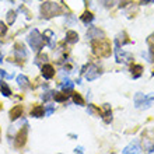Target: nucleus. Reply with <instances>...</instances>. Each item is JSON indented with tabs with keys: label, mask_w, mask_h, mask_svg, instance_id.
<instances>
[{
	"label": "nucleus",
	"mask_w": 154,
	"mask_h": 154,
	"mask_svg": "<svg viewBox=\"0 0 154 154\" xmlns=\"http://www.w3.org/2000/svg\"><path fill=\"white\" fill-rule=\"evenodd\" d=\"M53 98L57 102H63L67 100V94H62V93H53Z\"/></svg>",
	"instance_id": "obj_24"
},
{
	"label": "nucleus",
	"mask_w": 154,
	"mask_h": 154,
	"mask_svg": "<svg viewBox=\"0 0 154 154\" xmlns=\"http://www.w3.org/2000/svg\"><path fill=\"white\" fill-rule=\"evenodd\" d=\"M73 101L74 104H77V105H84V100H83V97H81L80 94H73Z\"/></svg>",
	"instance_id": "obj_25"
},
{
	"label": "nucleus",
	"mask_w": 154,
	"mask_h": 154,
	"mask_svg": "<svg viewBox=\"0 0 154 154\" xmlns=\"http://www.w3.org/2000/svg\"><path fill=\"white\" fill-rule=\"evenodd\" d=\"M28 44L29 46L32 48V51H35V52H39L41 49H42V46H44L45 41H44V37L39 34V31L38 29H32L31 32L28 34Z\"/></svg>",
	"instance_id": "obj_3"
},
{
	"label": "nucleus",
	"mask_w": 154,
	"mask_h": 154,
	"mask_svg": "<svg viewBox=\"0 0 154 154\" xmlns=\"http://www.w3.org/2000/svg\"><path fill=\"white\" fill-rule=\"evenodd\" d=\"M62 13V8L59 4L52 3V2H46L41 6V14L44 18H52V17L57 16Z\"/></svg>",
	"instance_id": "obj_2"
},
{
	"label": "nucleus",
	"mask_w": 154,
	"mask_h": 154,
	"mask_svg": "<svg viewBox=\"0 0 154 154\" xmlns=\"http://www.w3.org/2000/svg\"><path fill=\"white\" fill-rule=\"evenodd\" d=\"M143 149L149 153L154 151V129H146L142 134Z\"/></svg>",
	"instance_id": "obj_5"
},
{
	"label": "nucleus",
	"mask_w": 154,
	"mask_h": 154,
	"mask_svg": "<svg viewBox=\"0 0 154 154\" xmlns=\"http://www.w3.org/2000/svg\"><path fill=\"white\" fill-rule=\"evenodd\" d=\"M66 41L70 42V44H76L79 41V35H77L76 31H67L66 32Z\"/></svg>",
	"instance_id": "obj_20"
},
{
	"label": "nucleus",
	"mask_w": 154,
	"mask_h": 154,
	"mask_svg": "<svg viewBox=\"0 0 154 154\" xmlns=\"http://www.w3.org/2000/svg\"><path fill=\"white\" fill-rule=\"evenodd\" d=\"M51 98H53V93H46L45 95H42V100H44V101H48Z\"/></svg>",
	"instance_id": "obj_31"
},
{
	"label": "nucleus",
	"mask_w": 154,
	"mask_h": 154,
	"mask_svg": "<svg viewBox=\"0 0 154 154\" xmlns=\"http://www.w3.org/2000/svg\"><path fill=\"white\" fill-rule=\"evenodd\" d=\"M101 76V69L95 65H88L87 66V72H85V79L88 81L97 80L98 77Z\"/></svg>",
	"instance_id": "obj_7"
},
{
	"label": "nucleus",
	"mask_w": 154,
	"mask_h": 154,
	"mask_svg": "<svg viewBox=\"0 0 154 154\" xmlns=\"http://www.w3.org/2000/svg\"><path fill=\"white\" fill-rule=\"evenodd\" d=\"M93 20H94L93 13H90V11H84V13H83V16H81V21H83L84 24L88 25L90 23H93Z\"/></svg>",
	"instance_id": "obj_22"
},
{
	"label": "nucleus",
	"mask_w": 154,
	"mask_h": 154,
	"mask_svg": "<svg viewBox=\"0 0 154 154\" xmlns=\"http://www.w3.org/2000/svg\"><path fill=\"white\" fill-rule=\"evenodd\" d=\"M60 87H62V90H65L66 93H67V91H72V90H73L74 83H72L70 80H67V79H66V80L60 84Z\"/></svg>",
	"instance_id": "obj_23"
},
{
	"label": "nucleus",
	"mask_w": 154,
	"mask_h": 154,
	"mask_svg": "<svg viewBox=\"0 0 154 154\" xmlns=\"http://www.w3.org/2000/svg\"><path fill=\"white\" fill-rule=\"evenodd\" d=\"M0 91H2V94L4 97H10L11 95V90H10V87L4 81H0Z\"/></svg>",
	"instance_id": "obj_21"
},
{
	"label": "nucleus",
	"mask_w": 154,
	"mask_h": 154,
	"mask_svg": "<svg viewBox=\"0 0 154 154\" xmlns=\"http://www.w3.org/2000/svg\"><path fill=\"white\" fill-rule=\"evenodd\" d=\"M115 55H116V62L118 63H123V65H129L133 62V55L129 52L122 51L121 48L115 46Z\"/></svg>",
	"instance_id": "obj_6"
},
{
	"label": "nucleus",
	"mask_w": 154,
	"mask_h": 154,
	"mask_svg": "<svg viewBox=\"0 0 154 154\" xmlns=\"http://www.w3.org/2000/svg\"><path fill=\"white\" fill-rule=\"evenodd\" d=\"M147 45H149V48H150V52L154 55V34H151L150 37L147 38Z\"/></svg>",
	"instance_id": "obj_27"
},
{
	"label": "nucleus",
	"mask_w": 154,
	"mask_h": 154,
	"mask_svg": "<svg viewBox=\"0 0 154 154\" xmlns=\"http://www.w3.org/2000/svg\"><path fill=\"white\" fill-rule=\"evenodd\" d=\"M27 134H28V126L25 125L24 128H21V130L18 132V134H17V137H16V142H14V146H16L17 149H21V147L25 144V142H27Z\"/></svg>",
	"instance_id": "obj_8"
},
{
	"label": "nucleus",
	"mask_w": 154,
	"mask_h": 154,
	"mask_svg": "<svg viewBox=\"0 0 154 154\" xmlns=\"http://www.w3.org/2000/svg\"><path fill=\"white\" fill-rule=\"evenodd\" d=\"M154 102V95H146V94L137 93L134 95V106L137 109H147Z\"/></svg>",
	"instance_id": "obj_4"
},
{
	"label": "nucleus",
	"mask_w": 154,
	"mask_h": 154,
	"mask_svg": "<svg viewBox=\"0 0 154 154\" xmlns=\"http://www.w3.org/2000/svg\"><path fill=\"white\" fill-rule=\"evenodd\" d=\"M125 154H130V153H140V146H139V142H132L129 146L125 147V150H123Z\"/></svg>",
	"instance_id": "obj_13"
},
{
	"label": "nucleus",
	"mask_w": 154,
	"mask_h": 154,
	"mask_svg": "<svg viewBox=\"0 0 154 154\" xmlns=\"http://www.w3.org/2000/svg\"><path fill=\"white\" fill-rule=\"evenodd\" d=\"M87 37L91 38V39H97V38H105V34L102 32L100 28H95V27H91L87 32Z\"/></svg>",
	"instance_id": "obj_11"
},
{
	"label": "nucleus",
	"mask_w": 154,
	"mask_h": 154,
	"mask_svg": "<svg viewBox=\"0 0 154 154\" xmlns=\"http://www.w3.org/2000/svg\"><path fill=\"white\" fill-rule=\"evenodd\" d=\"M128 42H130V41L128 39L126 32L118 34V37L115 38V46H118V48H121V45H125V44H128Z\"/></svg>",
	"instance_id": "obj_15"
},
{
	"label": "nucleus",
	"mask_w": 154,
	"mask_h": 154,
	"mask_svg": "<svg viewBox=\"0 0 154 154\" xmlns=\"http://www.w3.org/2000/svg\"><path fill=\"white\" fill-rule=\"evenodd\" d=\"M154 3V0H140V4H151Z\"/></svg>",
	"instance_id": "obj_34"
},
{
	"label": "nucleus",
	"mask_w": 154,
	"mask_h": 154,
	"mask_svg": "<svg viewBox=\"0 0 154 154\" xmlns=\"http://www.w3.org/2000/svg\"><path fill=\"white\" fill-rule=\"evenodd\" d=\"M17 83H18V85H20L23 90H27L31 87V84H29V80L27 79V76H24V74H20V76H17Z\"/></svg>",
	"instance_id": "obj_14"
},
{
	"label": "nucleus",
	"mask_w": 154,
	"mask_h": 154,
	"mask_svg": "<svg viewBox=\"0 0 154 154\" xmlns=\"http://www.w3.org/2000/svg\"><path fill=\"white\" fill-rule=\"evenodd\" d=\"M0 109H2V104H0Z\"/></svg>",
	"instance_id": "obj_37"
},
{
	"label": "nucleus",
	"mask_w": 154,
	"mask_h": 154,
	"mask_svg": "<svg viewBox=\"0 0 154 154\" xmlns=\"http://www.w3.org/2000/svg\"><path fill=\"white\" fill-rule=\"evenodd\" d=\"M42 37H44V41H46V42H48V45L51 46V48H53V46H55V44H53V41H52L53 38H55V34H53L51 29H46Z\"/></svg>",
	"instance_id": "obj_17"
},
{
	"label": "nucleus",
	"mask_w": 154,
	"mask_h": 154,
	"mask_svg": "<svg viewBox=\"0 0 154 154\" xmlns=\"http://www.w3.org/2000/svg\"><path fill=\"white\" fill-rule=\"evenodd\" d=\"M14 21H16V13L13 11V10H10L7 13V23L11 25V24H14Z\"/></svg>",
	"instance_id": "obj_26"
},
{
	"label": "nucleus",
	"mask_w": 154,
	"mask_h": 154,
	"mask_svg": "<svg viewBox=\"0 0 154 154\" xmlns=\"http://www.w3.org/2000/svg\"><path fill=\"white\" fill-rule=\"evenodd\" d=\"M0 76H2V77H4V79H11V77H13V74H8V73H6V70H0Z\"/></svg>",
	"instance_id": "obj_30"
},
{
	"label": "nucleus",
	"mask_w": 154,
	"mask_h": 154,
	"mask_svg": "<svg viewBox=\"0 0 154 154\" xmlns=\"http://www.w3.org/2000/svg\"><path fill=\"white\" fill-rule=\"evenodd\" d=\"M6 32H7V27H6V24H4V23H2V21H0V37H3Z\"/></svg>",
	"instance_id": "obj_28"
},
{
	"label": "nucleus",
	"mask_w": 154,
	"mask_h": 154,
	"mask_svg": "<svg viewBox=\"0 0 154 154\" xmlns=\"http://www.w3.org/2000/svg\"><path fill=\"white\" fill-rule=\"evenodd\" d=\"M101 3L105 6V7H112L115 4V0H101Z\"/></svg>",
	"instance_id": "obj_29"
},
{
	"label": "nucleus",
	"mask_w": 154,
	"mask_h": 154,
	"mask_svg": "<svg viewBox=\"0 0 154 154\" xmlns=\"http://www.w3.org/2000/svg\"><path fill=\"white\" fill-rule=\"evenodd\" d=\"M93 52L100 57H108L111 55V45L105 38H97L91 42Z\"/></svg>",
	"instance_id": "obj_1"
},
{
	"label": "nucleus",
	"mask_w": 154,
	"mask_h": 154,
	"mask_svg": "<svg viewBox=\"0 0 154 154\" xmlns=\"http://www.w3.org/2000/svg\"><path fill=\"white\" fill-rule=\"evenodd\" d=\"M44 115H45V109L42 105H37L31 111V116H34V118H42Z\"/></svg>",
	"instance_id": "obj_19"
},
{
	"label": "nucleus",
	"mask_w": 154,
	"mask_h": 154,
	"mask_svg": "<svg viewBox=\"0 0 154 154\" xmlns=\"http://www.w3.org/2000/svg\"><path fill=\"white\" fill-rule=\"evenodd\" d=\"M14 51H16V55H17L18 59H25V57H27V51H25V48H24V45L23 44H16Z\"/></svg>",
	"instance_id": "obj_16"
},
{
	"label": "nucleus",
	"mask_w": 154,
	"mask_h": 154,
	"mask_svg": "<svg viewBox=\"0 0 154 154\" xmlns=\"http://www.w3.org/2000/svg\"><path fill=\"white\" fill-rule=\"evenodd\" d=\"M130 73H132L133 79H137V77H140V76H142V73H143V66L133 65L132 67H130Z\"/></svg>",
	"instance_id": "obj_18"
},
{
	"label": "nucleus",
	"mask_w": 154,
	"mask_h": 154,
	"mask_svg": "<svg viewBox=\"0 0 154 154\" xmlns=\"http://www.w3.org/2000/svg\"><path fill=\"white\" fill-rule=\"evenodd\" d=\"M23 115V106L21 105H16L14 108L10 109V121H16Z\"/></svg>",
	"instance_id": "obj_12"
},
{
	"label": "nucleus",
	"mask_w": 154,
	"mask_h": 154,
	"mask_svg": "<svg viewBox=\"0 0 154 154\" xmlns=\"http://www.w3.org/2000/svg\"><path fill=\"white\" fill-rule=\"evenodd\" d=\"M42 76H44V79H46V80H51L53 76H55V69H53V66L51 65H42Z\"/></svg>",
	"instance_id": "obj_10"
},
{
	"label": "nucleus",
	"mask_w": 154,
	"mask_h": 154,
	"mask_svg": "<svg viewBox=\"0 0 154 154\" xmlns=\"http://www.w3.org/2000/svg\"><path fill=\"white\" fill-rule=\"evenodd\" d=\"M100 114L102 115V121L105 123H111V121H112V111H111L109 104H104L102 109H100Z\"/></svg>",
	"instance_id": "obj_9"
},
{
	"label": "nucleus",
	"mask_w": 154,
	"mask_h": 154,
	"mask_svg": "<svg viewBox=\"0 0 154 154\" xmlns=\"http://www.w3.org/2000/svg\"><path fill=\"white\" fill-rule=\"evenodd\" d=\"M0 63H2V52H0Z\"/></svg>",
	"instance_id": "obj_36"
},
{
	"label": "nucleus",
	"mask_w": 154,
	"mask_h": 154,
	"mask_svg": "<svg viewBox=\"0 0 154 154\" xmlns=\"http://www.w3.org/2000/svg\"><path fill=\"white\" fill-rule=\"evenodd\" d=\"M132 2H133V0H121V4H119V6H121V7H125L128 4H132Z\"/></svg>",
	"instance_id": "obj_32"
},
{
	"label": "nucleus",
	"mask_w": 154,
	"mask_h": 154,
	"mask_svg": "<svg viewBox=\"0 0 154 154\" xmlns=\"http://www.w3.org/2000/svg\"><path fill=\"white\" fill-rule=\"evenodd\" d=\"M52 114H53V106L51 105V106H48V108H46V112H45V115H46V116H51Z\"/></svg>",
	"instance_id": "obj_33"
},
{
	"label": "nucleus",
	"mask_w": 154,
	"mask_h": 154,
	"mask_svg": "<svg viewBox=\"0 0 154 154\" xmlns=\"http://www.w3.org/2000/svg\"><path fill=\"white\" fill-rule=\"evenodd\" d=\"M74 151H76V153H77V151H79V153H83V147H77Z\"/></svg>",
	"instance_id": "obj_35"
}]
</instances>
